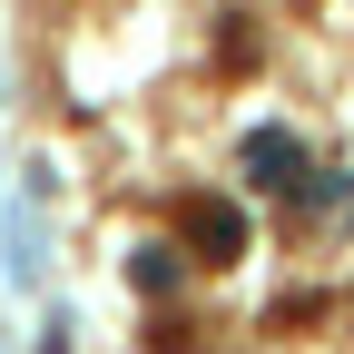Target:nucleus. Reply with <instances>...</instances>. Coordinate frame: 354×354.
Masks as SVG:
<instances>
[{
  "label": "nucleus",
  "instance_id": "2",
  "mask_svg": "<svg viewBox=\"0 0 354 354\" xmlns=\"http://www.w3.org/2000/svg\"><path fill=\"white\" fill-rule=\"evenodd\" d=\"M187 236H197V256H246V216L216 207V197H197L187 207Z\"/></svg>",
  "mask_w": 354,
  "mask_h": 354
},
{
  "label": "nucleus",
  "instance_id": "3",
  "mask_svg": "<svg viewBox=\"0 0 354 354\" xmlns=\"http://www.w3.org/2000/svg\"><path fill=\"white\" fill-rule=\"evenodd\" d=\"M128 276H138V295H148V305H167V286H177V276H187V266H177L167 246H158V256L138 246V266H128Z\"/></svg>",
  "mask_w": 354,
  "mask_h": 354
},
{
  "label": "nucleus",
  "instance_id": "1",
  "mask_svg": "<svg viewBox=\"0 0 354 354\" xmlns=\"http://www.w3.org/2000/svg\"><path fill=\"white\" fill-rule=\"evenodd\" d=\"M246 177H256V187H295V197H305V148L286 138V128H256V138H246Z\"/></svg>",
  "mask_w": 354,
  "mask_h": 354
}]
</instances>
